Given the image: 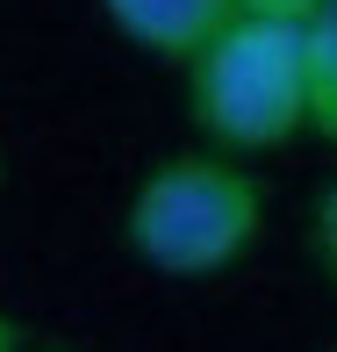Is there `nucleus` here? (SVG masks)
Returning a JSON list of instances; mask_svg holds the SVG:
<instances>
[{
	"mask_svg": "<svg viewBox=\"0 0 337 352\" xmlns=\"http://www.w3.org/2000/svg\"><path fill=\"white\" fill-rule=\"evenodd\" d=\"M187 108L208 151H280L309 130V58L301 22L280 14H230L216 36L187 58Z\"/></svg>",
	"mask_w": 337,
	"mask_h": 352,
	"instance_id": "1",
	"label": "nucleus"
},
{
	"mask_svg": "<svg viewBox=\"0 0 337 352\" xmlns=\"http://www.w3.org/2000/svg\"><path fill=\"white\" fill-rule=\"evenodd\" d=\"M266 230V195L230 151H180L143 173L130 195L122 237L151 274L165 280H208L237 266Z\"/></svg>",
	"mask_w": 337,
	"mask_h": 352,
	"instance_id": "2",
	"label": "nucleus"
},
{
	"mask_svg": "<svg viewBox=\"0 0 337 352\" xmlns=\"http://www.w3.org/2000/svg\"><path fill=\"white\" fill-rule=\"evenodd\" d=\"M101 14L137 43V51L165 58V65H187V58L237 14V0H101Z\"/></svg>",
	"mask_w": 337,
	"mask_h": 352,
	"instance_id": "3",
	"label": "nucleus"
},
{
	"mask_svg": "<svg viewBox=\"0 0 337 352\" xmlns=\"http://www.w3.org/2000/svg\"><path fill=\"white\" fill-rule=\"evenodd\" d=\"M301 58H309V130L337 144V0L301 22Z\"/></svg>",
	"mask_w": 337,
	"mask_h": 352,
	"instance_id": "4",
	"label": "nucleus"
},
{
	"mask_svg": "<svg viewBox=\"0 0 337 352\" xmlns=\"http://www.w3.org/2000/svg\"><path fill=\"white\" fill-rule=\"evenodd\" d=\"M309 245H316V266L337 280V180L323 187V201H316V223H309Z\"/></svg>",
	"mask_w": 337,
	"mask_h": 352,
	"instance_id": "5",
	"label": "nucleus"
},
{
	"mask_svg": "<svg viewBox=\"0 0 337 352\" xmlns=\"http://www.w3.org/2000/svg\"><path fill=\"white\" fill-rule=\"evenodd\" d=\"M323 0H237V14H280V22H309Z\"/></svg>",
	"mask_w": 337,
	"mask_h": 352,
	"instance_id": "6",
	"label": "nucleus"
},
{
	"mask_svg": "<svg viewBox=\"0 0 337 352\" xmlns=\"http://www.w3.org/2000/svg\"><path fill=\"white\" fill-rule=\"evenodd\" d=\"M0 352H22V324H14L8 309H0Z\"/></svg>",
	"mask_w": 337,
	"mask_h": 352,
	"instance_id": "7",
	"label": "nucleus"
}]
</instances>
